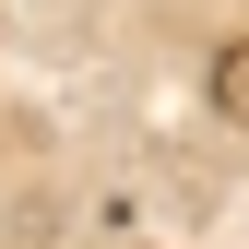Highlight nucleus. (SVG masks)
Returning a JSON list of instances; mask_svg holds the SVG:
<instances>
[{"instance_id": "nucleus-1", "label": "nucleus", "mask_w": 249, "mask_h": 249, "mask_svg": "<svg viewBox=\"0 0 249 249\" xmlns=\"http://www.w3.org/2000/svg\"><path fill=\"white\" fill-rule=\"evenodd\" d=\"M226 107H237V119H249V48H237V59H226Z\"/></svg>"}]
</instances>
